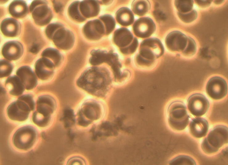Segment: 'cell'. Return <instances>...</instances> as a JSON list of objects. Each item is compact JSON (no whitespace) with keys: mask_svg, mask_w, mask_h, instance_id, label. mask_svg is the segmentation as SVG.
<instances>
[{"mask_svg":"<svg viewBox=\"0 0 228 165\" xmlns=\"http://www.w3.org/2000/svg\"><path fill=\"white\" fill-rule=\"evenodd\" d=\"M111 84L108 71L105 68L97 66L87 69L76 82L79 87L90 94L100 97L105 96Z\"/></svg>","mask_w":228,"mask_h":165,"instance_id":"1","label":"cell"},{"mask_svg":"<svg viewBox=\"0 0 228 165\" xmlns=\"http://www.w3.org/2000/svg\"><path fill=\"white\" fill-rule=\"evenodd\" d=\"M228 128L223 125L216 126L203 140L201 145L202 150L206 154L218 151L223 145L228 143Z\"/></svg>","mask_w":228,"mask_h":165,"instance_id":"2","label":"cell"},{"mask_svg":"<svg viewBox=\"0 0 228 165\" xmlns=\"http://www.w3.org/2000/svg\"><path fill=\"white\" fill-rule=\"evenodd\" d=\"M168 123L173 129L177 131L184 129L189 121L190 117L184 104L180 101L172 102L168 107Z\"/></svg>","mask_w":228,"mask_h":165,"instance_id":"3","label":"cell"},{"mask_svg":"<svg viewBox=\"0 0 228 165\" xmlns=\"http://www.w3.org/2000/svg\"><path fill=\"white\" fill-rule=\"evenodd\" d=\"M37 131L33 127L27 125L18 129L13 137L14 145L17 148L27 150L31 148L36 141Z\"/></svg>","mask_w":228,"mask_h":165,"instance_id":"4","label":"cell"},{"mask_svg":"<svg viewBox=\"0 0 228 165\" xmlns=\"http://www.w3.org/2000/svg\"><path fill=\"white\" fill-rule=\"evenodd\" d=\"M164 52V47L160 40L157 38H151L141 42L139 56L152 63L153 61L162 56Z\"/></svg>","mask_w":228,"mask_h":165,"instance_id":"5","label":"cell"},{"mask_svg":"<svg viewBox=\"0 0 228 165\" xmlns=\"http://www.w3.org/2000/svg\"><path fill=\"white\" fill-rule=\"evenodd\" d=\"M46 1L34 0L31 3L29 10L35 23L43 26L48 24L53 17L52 11Z\"/></svg>","mask_w":228,"mask_h":165,"instance_id":"6","label":"cell"},{"mask_svg":"<svg viewBox=\"0 0 228 165\" xmlns=\"http://www.w3.org/2000/svg\"><path fill=\"white\" fill-rule=\"evenodd\" d=\"M101 115V109L97 102L91 101L85 102L78 113V124L86 127L93 121L98 120Z\"/></svg>","mask_w":228,"mask_h":165,"instance_id":"7","label":"cell"},{"mask_svg":"<svg viewBox=\"0 0 228 165\" xmlns=\"http://www.w3.org/2000/svg\"><path fill=\"white\" fill-rule=\"evenodd\" d=\"M207 94L215 100L222 99L227 94V87L225 80L221 77L215 76L211 78L206 87Z\"/></svg>","mask_w":228,"mask_h":165,"instance_id":"8","label":"cell"},{"mask_svg":"<svg viewBox=\"0 0 228 165\" xmlns=\"http://www.w3.org/2000/svg\"><path fill=\"white\" fill-rule=\"evenodd\" d=\"M209 106V102L207 99L200 93L192 95L187 100L188 110L193 115L197 117L204 115L208 110Z\"/></svg>","mask_w":228,"mask_h":165,"instance_id":"9","label":"cell"},{"mask_svg":"<svg viewBox=\"0 0 228 165\" xmlns=\"http://www.w3.org/2000/svg\"><path fill=\"white\" fill-rule=\"evenodd\" d=\"M31 111L30 107L25 102L17 99L9 105L6 113L10 120L22 122L27 119Z\"/></svg>","mask_w":228,"mask_h":165,"instance_id":"10","label":"cell"},{"mask_svg":"<svg viewBox=\"0 0 228 165\" xmlns=\"http://www.w3.org/2000/svg\"><path fill=\"white\" fill-rule=\"evenodd\" d=\"M52 40L55 45L59 49L68 50L73 46L75 37L71 31L63 27L55 32Z\"/></svg>","mask_w":228,"mask_h":165,"instance_id":"11","label":"cell"},{"mask_svg":"<svg viewBox=\"0 0 228 165\" xmlns=\"http://www.w3.org/2000/svg\"><path fill=\"white\" fill-rule=\"evenodd\" d=\"M156 29V25L153 21L148 17H142L137 19L132 27L135 35L143 38L149 37L154 32Z\"/></svg>","mask_w":228,"mask_h":165,"instance_id":"12","label":"cell"},{"mask_svg":"<svg viewBox=\"0 0 228 165\" xmlns=\"http://www.w3.org/2000/svg\"><path fill=\"white\" fill-rule=\"evenodd\" d=\"M187 37L178 31L171 32L168 34L165 39L167 47L173 51H183L187 46Z\"/></svg>","mask_w":228,"mask_h":165,"instance_id":"13","label":"cell"},{"mask_svg":"<svg viewBox=\"0 0 228 165\" xmlns=\"http://www.w3.org/2000/svg\"><path fill=\"white\" fill-rule=\"evenodd\" d=\"M105 29L103 22L96 19L88 22L83 26V32L86 38L95 41L102 37L105 34Z\"/></svg>","mask_w":228,"mask_h":165,"instance_id":"14","label":"cell"},{"mask_svg":"<svg viewBox=\"0 0 228 165\" xmlns=\"http://www.w3.org/2000/svg\"><path fill=\"white\" fill-rule=\"evenodd\" d=\"M55 67L54 63L50 60L42 57L38 60L35 63V73L40 79L48 80L53 76Z\"/></svg>","mask_w":228,"mask_h":165,"instance_id":"15","label":"cell"},{"mask_svg":"<svg viewBox=\"0 0 228 165\" xmlns=\"http://www.w3.org/2000/svg\"><path fill=\"white\" fill-rule=\"evenodd\" d=\"M22 44L17 41H10L6 43L2 49V54L7 60H16L21 57L23 53Z\"/></svg>","mask_w":228,"mask_h":165,"instance_id":"16","label":"cell"},{"mask_svg":"<svg viewBox=\"0 0 228 165\" xmlns=\"http://www.w3.org/2000/svg\"><path fill=\"white\" fill-rule=\"evenodd\" d=\"M16 74L20 78L28 90L35 88L38 84V80L35 74L29 66L25 65L19 68L16 72Z\"/></svg>","mask_w":228,"mask_h":165,"instance_id":"17","label":"cell"},{"mask_svg":"<svg viewBox=\"0 0 228 165\" xmlns=\"http://www.w3.org/2000/svg\"><path fill=\"white\" fill-rule=\"evenodd\" d=\"M57 107L55 99L49 95L39 96L36 102V111L45 116H51Z\"/></svg>","mask_w":228,"mask_h":165,"instance_id":"18","label":"cell"},{"mask_svg":"<svg viewBox=\"0 0 228 165\" xmlns=\"http://www.w3.org/2000/svg\"><path fill=\"white\" fill-rule=\"evenodd\" d=\"M134 37L131 32L127 28L122 27L114 32L113 41L120 49L126 48L132 42Z\"/></svg>","mask_w":228,"mask_h":165,"instance_id":"19","label":"cell"},{"mask_svg":"<svg viewBox=\"0 0 228 165\" xmlns=\"http://www.w3.org/2000/svg\"><path fill=\"white\" fill-rule=\"evenodd\" d=\"M21 26L16 19L7 18L4 19L0 25V29L5 36L14 37L18 35L21 32Z\"/></svg>","mask_w":228,"mask_h":165,"instance_id":"20","label":"cell"},{"mask_svg":"<svg viewBox=\"0 0 228 165\" xmlns=\"http://www.w3.org/2000/svg\"><path fill=\"white\" fill-rule=\"evenodd\" d=\"M189 127L190 133L193 137L201 138L206 136L209 126L208 121L205 119L196 118L191 120Z\"/></svg>","mask_w":228,"mask_h":165,"instance_id":"21","label":"cell"},{"mask_svg":"<svg viewBox=\"0 0 228 165\" xmlns=\"http://www.w3.org/2000/svg\"><path fill=\"white\" fill-rule=\"evenodd\" d=\"M98 1L83 0L79 3V8L83 16L89 18L98 15L100 11V6Z\"/></svg>","mask_w":228,"mask_h":165,"instance_id":"22","label":"cell"},{"mask_svg":"<svg viewBox=\"0 0 228 165\" xmlns=\"http://www.w3.org/2000/svg\"><path fill=\"white\" fill-rule=\"evenodd\" d=\"M5 85L9 94L14 96L21 95L25 89L20 78L16 75L8 77L5 81Z\"/></svg>","mask_w":228,"mask_h":165,"instance_id":"23","label":"cell"},{"mask_svg":"<svg viewBox=\"0 0 228 165\" xmlns=\"http://www.w3.org/2000/svg\"><path fill=\"white\" fill-rule=\"evenodd\" d=\"M8 11L13 17L20 18L26 16L28 13V8L26 2L21 0L12 1L10 4Z\"/></svg>","mask_w":228,"mask_h":165,"instance_id":"24","label":"cell"},{"mask_svg":"<svg viewBox=\"0 0 228 165\" xmlns=\"http://www.w3.org/2000/svg\"><path fill=\"white\" fill-rule=\"evenodd\" d=\"M116 18L120 24L124 26H130L134 21L133 13L126 7H121L117 10L116 14Z\"/></svg>","mask_w":228,"mask_h":165,"instance_id":"25","label":"cell"},{"mask_svg":"<svg viewBox=\"0 0 228 165\" xmlns=\"http://www.w3.org/2000/svg\"><path fill=\"white\" fill-rule=\"evenodd\" d=\"M41 56L51 61L55 67L59 66L63 59V55L59 50L52 48H48L44 49L42 53Z\"/></svg>","mask_w":228,"mask_h":165,"instance_id":"26","label":"cell"},{"mask_svg":"<svg viewBox=\"0 0 228 165\" xmlns=\"http://www.w3.org/2000/svg\"><path fill=\"white\" fill-rule=\"evenodd\" d=\"M150 8V4L148 0H134L132 4L133 12L139 16L145 15Z\"/></svg>","mask_w":228,"mask_h":165,"instance_id":"27","label":"cell"},{"mask_svg":"<svg viewBox=\"0 0 228 165\" xmlns=\"http://www.w3.org/2000/svg\"><path fill=\"white\" fill-rule=\"evenodd\" d=\"M108 53L106 51L100 49L92 50L90 53L92 56L89 59V63L92 65L96 66L104 62Z\"/></svg>","mask_w":228,"mask_h":165,"instance_id":"28","label":"cell"},{"mask_svg":"<svg viewBox=\"0 0 228 165\" xmlns=\"http://www.w3.org/2000/svg\"><path fill=\"white\" fill-rule=\"evenodd\" d=\"M80 2L76 1L72 2L69 6L68 12L69 16L74 20L82 22L85 21L86 18L80 14L79 8Z\"/></svg>","mask_w":228,"mask_h":165,"instance_id":"29","label":"cell"},{"mask_svg":"<svg viewBox=\"0 0 228 165\" xmlns=\"http://www.w3.org/2000/svg\"><path fill=\"white\" fill-rule=\"evenodd\" d=\"M51 116H48L37 112H34L32 116V120L33 123L40 127L47 126L50 123Z\"/></svg>","mask_w":228,"mask_h":165,"instance_id":"30","label":"cell"},{"mask_svg":"<svg viewBox=\"0 0 228 165\" xmlns=\"http://www.w3.org/2000/svg\"><path fill=\"white\" fill-rule=\"evenodd\" d=\"M99 18L104 24L105 29V35H109L115 28L116 22L112 16L109 14L101 16Z\"/></svg>","mask_w":228,"mask_h":165,"instance_id":"31","label":"cell"},{"mask_svg":"<svg viewBox=\"0 0 228 165\" xmlns=\"http://www.w3.org/2000/svg\"><path fill=\"white\" fill-rule=\"evenodd\" d=\"M193 0H175L174 5L178 12L186 13L191 11L193 6Z\"/></svg>","mask_w":228,"mask_h":165,"instance_id":"32","label":"cell"},{"mask_svg":"<svg viewBox=\"0 0 228 165\" xmlns=\"http://www.w3.org/2000/svg\"><path fill=\"white\" fill-rule=\"evenodd\" d=\"M171 165H195L196 163L191 157L185 155H180L173 159L169 162Z\"/></svg>","mask_w":228,"mask_h":165,"instance_id":"33","label":"cell"},{"mask_svg":"<svg viewBox=\"0 0 228 165\" xmlns=\"http://www.w3.org/2000/svg\"><path fill=\"white\" fill-rule=\"evenodd\" d=\"M0 77L2 78L8 77L11 74L13 69V66L8 61L1 59L0 61Z\"/></svg>","mask_w":228,"mask_h":165,"instance_id":"34","label":"cell"},{"mask_svg":"<svg viewBox=\"0 0 228 165\" xmlns=\"http://www.w3.org/2000/svg\"><path fill=\"white\" fill-rule=\"evenodd\" d=\"M187 46L182 51L183 54L186 56H191L194 55L197 50V46L195 41L191 37L188 36Z\"/></svg>","mask_w":228,"mask_h":165,"instance_id":"35","label":"cell"},{"mask_svg":"<svg viewBox=\"0 0 228 165\" xmlns=\"http://www.w3.org/2000/svg\"><path fill=\"white\" fill-rule=\"evenodd\" d=\"M177 15L180 19L183 22L186 23H189L193 21L197 18V14L194 10L186 13H182L177 12Z\"/></svg>","mask_w":228,"mask_h":165,"instance_id":"36","label":"cell"},{"mask_svg":"<svg viewBox=\"0 0 228 165\" xmlns=\"http://www.w3.org/2000/svg\"><path fill=\"white\" fill-rule=\"evenodd\" d=\"M64 27L63 24L59 23H53L48 25L45 29V33L47 38L52 40L53 36L55 32L59 29Z\"/></svg>","mask_w":228,"mask_h":165,"instance_id":"37","label":"cell"},{"mask_svg":"<svg viewBox=\"0 0 228 165\" xmlns=\"http://www.w3.org/2000/svg\"><path fill=\"white\" fill-rule=\"evenodd\" d=\"M17 99L25 102L30 107L31 111L35 110V104L31 94H27L22 95L19 97Z\"/></svg>","mask_w":228,"mask_h":165,"instance_id":"38","label":"cell"},{"mask_svg":"<svg viewBox=\"0 0 228 165\" xmlns=\"http://www.w3.org/2000/svg\"><path fill=\"white\" fill-rule=\"evenodd\" d=\"M138 41L136 37H134L132 43L128 47L124 49H120V50L123 53L128 54L133 53L136 50L138 45Z\"/></svg>","mask_w":228,"mask_h":165,"instance_id":"39","label":"cell"},{"mask_svg":"<svg viewBox=\"0 0 228 165\" xmlns=\"http://www.w3.org/2000/svg\"><path fill=\"white\" fill-rule=\"evenodd\" d=\"M86 164L85 161L80 157L75 156L69 159L67 163L68 165L79 164L83 165Z\"/></svg>","mask_w":228,"mask_h":165,"instance_id":"40","label":"cell"},{"mask_svg":"<svg viewBox=\"0 0 228 165\" xmlns=\"http://www.w3.org/2000/svg\"><path fill=\"white\" fill-rule=\"evenodd\" d=\"M52 1L55 11L56 13L62 12L64 7V4L60 1L53 0Z\"/></svg>","mask_w":228,"mask_h":165,"instance_id":"41","label":"cell"},{"mask_svg":"<svg viewBox=\"0 0 228 165\" xmlns=\"http://www.w3.org/2000/svg\"><path fill=\"white\" fill-rule=\"evenodd\" d=\"M195 2L199 6L202 7L209 6L213 0H195Z\"/></svg>","mask_w":228,"mask_h":165,"instance_id":"42","label":"cell"},{"mask_svg":"<svg viewBox=\"0 0 228 165\" xmlns=\"http://www.w3.org/2000/svg\"><path fill=\"white\" fill-rule=\"evenodd\" d=\"M223 1L224 0H214V2L216 4H219L222 3Z\"/></svg>","mask_w":228,"mask_h":165,"instance_id":"43","label":"cell"}]
</instances>
